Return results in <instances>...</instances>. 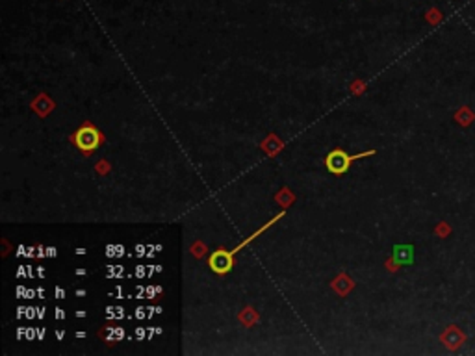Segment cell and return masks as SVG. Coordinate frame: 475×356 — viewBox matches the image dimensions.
I'll return each instance as SVG.
<instances>
[{
	"label": "cell",
	"instance_id": "obj_1",
	"mask_svg": "<svg viewBox=\"0 0 475 356\" xmlns=\"http://www.w3.org/2000/svg\"><path fill=\"white\" fill-rule=\"evenodd\" d=\"M374 154H375V151H366V153L355 154V156H347L344 151L334 149L333 153L327 156V160H325V165H327V169L331 171V173H334V175H344L345 171L349 169L351 162L366 158V156H374Z\"/></svg>",
	"mask_w": 475,
	"mask_h": 356
},
{
	"label": "cell",
	"instance_id": "obj_2",
	"mask_svg": "<svg viewBox=\"0 0 475 356\" xmlns=\"http://www.w3.org/2000/svg\"><path fill=\"white\" fill-rule=\"evenodd\" d=\"M73 142H74V145L82 151V153L91 154L97 147H99V145H101L102 136H101V132L97 130L95 126L84 125L78 132H76V134H74Z\"/></svg>",
	"mask_w": 475,
	"mask_h": 356
},
{
	"label": "cell",
	"instance_id": "obj_3",
	"mask_svg": "<svg viewBox=\"0 0 475 356\" xmlns=\"http://www.w3.org/2000/svg\"><path fill=\"white\" fill-rule=\"evenodd\" d=\"M210 266L215 273H226L232 267V253H225V251H217L214 256L210 258Z\"/></svg>",
	"mask_w": 475,
	"mask_h": 356
},
{
	"label": "cell",
	"instance_id": "obj_4",
	"mask_svg": "<svg viewBox=\"0 0 475 356\" xmlns=\"http://www.w3.org/2000/svg\"><path fill=\"white\" fill-rule=\"evenodd\" d=\"M396 258L401 264H412V247H396Z\"/></svg>",
	"mask_w": 475,
	"mask_h": 356
}]
</instances>
